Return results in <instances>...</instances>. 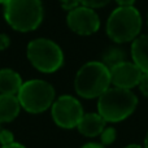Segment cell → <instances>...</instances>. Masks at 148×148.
<instances>
[{"instance_id": "6da1fadb", "label": "cell", "mask_w": 148, "mask_h": 148, "mask_svg": "<svg viewBox=\"0 0 148 148\" xmlns=\"http://www.w3.org/2000/svg\"><path fill=\"white\" fill-rule=\"evenodd\" d=\"M4 18L16 31H34L43 22V3L42 0H8L4 4Z\"/></svg>"}, {"instance_id": "7a4b0ae2", "label": "cell", "mask_w": 148, "mask_h": 148, "mask_svg": "<svg viewBox=\"0 0 148 148\" xmlns=\"http://www.w3.org/2000/svg\"><path fill=\"white\" fill-rule=\"evenodd\" d=\"M97 113L107 122H121L134 113L138 97L131 90L109 87L97 97Z\"/></svg>"}, {"instance_id": "3957f363", "label": "cell", "mask_w": 148, "mask_h": 148, "mask_svg": "<svg viewBox=\"0 0 148 148\" xmlns=\"http://www.w3.org/2000/svg\"><path fill=\"white\" fill-rule=\"evenodd\" d=\"M110 72L101 61H88L79 68L74 78V88L81 97L95 99L110 86Z\"/></svg>"}, {"instance_id": "277c9868", "label": "cell", "mask_w": 148, "mask_h": 148, "mask_svg": "<svg viewBox=\"0 0 148 148\" xmlns=\"http://www.w3.org/2000/svg\"><path fill=\"white\" fill-rule=\"evenodd\" d=\"M142 23V16L135 7H118L109 14L105 29L114 43L122 44L138 38Z\"/></svg>"}, {"instance_id": "5b68a950", "label": "cell", "mask_w": 148, "mask_h": 148, "mask_svg": "<svg viewBox=\"0 0 148 148\" xmlns=\"http://www.w3.org/2000/svg\"><path fill=\"white\" fill-rule=\"evenodd\" d=\"M26 55L30 64L42 73H55L64 65L61 47L47 38H38L27 44Z\"/></svg>"}, {"instance_id": "8992f818", "label": "cell", "mask_w": 148, "mask_h": 148, "mask_svg": "<svg viewBox=\"0 0 148 148\" xmlns=\"http://www.w3.org/2000/svg\"><path fill=\"white\" fill-rule=\"evenodd\" d=\"M17 99L22 109L38 114L52 107L55 101V88L43 79H30L22 83Z\"/></svg>"}, {"instance_id": "52a82bcc", "label": "cell", "mask_w": 148, "mask_h": 148, "mask_svg": "<svg viewBox=\"0 0 148 148\" xmlns=\"http://www.w3.org/2000/svg\"><path fill=\"white\" fill-rule=\"evenodd\" d=\"M55 123L62 129H74L83 117V108L78 99L72 95H62L55 99L51 107Z\"/></svg>"}, {"instance_id": "ba28073f", "label": "cell", "mask_w": 148, "mask_h": 148, "mask_svg": "<svg viewBox=\"0 0 148 148\" xmlns=\"http://www.w3.org/2000/svg\"><path fill=\"white\" fill-rule=\"evenodd\" d=\"M66 22L69 29L78 35H91L100 29V18L95 9L79 5L68 12Z\"/></svg>"}, {"instance_id": "9c48e42d", "label": "cell", "mask_w": 148, "mask_h": 148, "mask_svg": "<svg viewBox=\"0 0 148 148\" xmlns=\"http://www.w3.org/2000/svg\"><path fill=\"white\" fill-rule=\"evenodd\" d=\"M110 72V83L114 87L131 90L139 84L142 78V72L133 61H123L114 65L109 69Z\"/></svg>"}, {"instance_id": "30bf717a", "label": "cell", "mask_w": 148, "mask_h": 148, "mask_svg": "<svg viewBox=\"0 0 148 148\" xmlns=\"http://www.w3.org/2000/svg\"><path fill=\"white\" fill-rule=\"evenodd\" d=\"M107 121L99 114V113H86L83 114L82 120L78 123V131L84 136L95 138L100 135L105 129Z\"/></svg>"}, {"instance_id": "8fae6325", "label": "cell", "mask_w": 148, "mask_h": 148, "mask_svg": "<svg viewBox=\"0 0 148 148\" xmlns=\"http://www.w3.org/2000/svg\"><path fill=\"white\" fill-rule=\"evenodd\" d=\"M133 62L143 73H148V35H140L131 42Z\"/></svg>"}, {"instance_id": "7c38bea8", "label": "cell", "mask_w": 148, "mask_h": 148, "mask_svg": "<svg viewBox=\"0 0 148 148\" xmlns=\"http://www.w3.org/2000/svg\"><path fill=\"white\" fill-rule=\"evenodd\" d=\"M22 83L23 82L21 75L13 69L9 68L0 69V94L17 96Z\"/></svg>"}, {"instance_id": "4fadbf2b", "label": "cell", "mask_w": 148, "mask_h": 148, "mask_svg": "<svg viewBox=\"0 0 148 148\" xmlns=\"http://www.w3.org/2000/svg\"><path fill=\"white\" fill-rule=\"evenodd\" d=\"M21 110V105L16 95L0 94V123L12 122Z\"/></svg>"}, {"instance_id": "5bb4252c", "label": "cell", "mask_w": 148, "mask_h": 148, "mask_svg": "<svg viewBox=\"0 0 148 148\" xmlns=\"http://www.w3.org/2000/svg\"><path fill=\"white\" fill-rule=\"evenodd\" d=\"M123 61H126V55L123 52V49L118 48V47H112V48L107 49L104 52V55H103V60H101V62L108 69H110L114 65Z\"/></svg>"}, {"instance_id": "9a60e30c", "label": "cell", "mask_w": 148, "mask_h": 148, "mask_svg": "<svg viewBox=\"0 0 148 148\" xmlns=\"http://www.w3.org/2000/svg\"><path fill=\"white\" fill-rule=\"evenodd\" d=\"M117 138V131L114 127H105L103 130V133L100 134V139H101V144L103 146H109Z\"/></svg>"}, {"instance_id": "2e32d148", "label": "cell", "mask_w": 148, "mask_h": 148, "mask_svg": "<svg viewBox=\"0 0 148 148\" xmlns=\"http://www.w3.org/2000/svg\"><path fill=\"white\" fill-rule=\"evenodd\" d=\"M82 5H86L88 8L96 9V8H103L110 1V0H79Z\"/></svg>"}, {"instance_id": "e0dca14e", "label": "cell", "mask_w": 148, "mask_h": 148, "mask_svg": "<svg viewBox=\"0 0 148 148\" xmlns=\"http://www.w3.org/2000/svg\"><path fill=\"white\" fill-rule=\"evenodd\" d=\"M14 142V135L9 130H1L0 131V144L1 146H8V144Z\"/></svg>"}, {"instance_id": "ac0fdd59", "label": "cell", "mask_w": 148, "mask_h": 148, "mask_svg": "<svg viewBox=\"0 0 148 148\" xmlns=\"http://www.w3.org/2000/svg\"><path fill=\"white\" fill-rule=\"evenodd\" d=\"M59 1H60L61 8L64 10H66V12H70V10H73L74 8L82 5L79 0H59Z\"/></svg>"}, {"instance_id": "d6986e66", "label": "cell", "mask_w": 148, "mask_h": 148, "mask_svg": "<svg viewBox=\"0 0 148 148\" xmlns=\"http://www.w3.org/2000/svg\"><path fill=\"white\" fill-rule=\"evenodd\" d=\"M138 87H139L142 94L148 97V73L142 74V78H140V81H139Z\"/></svg>"}, {"instance_id": "ffe728a7", "label": "cell", "mask_w": 148, "mask_h": 148, "mask_svg": "<svg viewBox=\"0 0 148 148\" xmlns=\"http://www.w3.org/2000/svg\"><path fill=\"white\" fill-rule=\"evenodd\" d=\"M10 46V38L7 34H0V51H4Z\"/></svg>"}, {"instance_id": "44dd1931", "label": "cell", "mask_w": 148, "mask_h": 148, "mask_svg": "<svg viewBox=\"0 0 148 148\" xmlns=\"http://www.w3.org/2000/svg\"><path fill=\"white\" fill-rule=\"evenodd\" d=\"M136 0H116L118 7H134V3Z\"/></svg>"}, {"instance_id": "7402d4cb", "label": "cell", "mask_w": 148, "mask_h": 148, "mask_svg": "<svg viewBox=\"0 0 148 148\" xmlns=\"http://www.w3.org/2000/svg\"><path fill=\"white\" fill-rule=\"evenodd\" d=\"M81 148H104V146H103V144H99V143H86Z\"/></svg>"}, {"instance_id": "603a6c76", "label": "cell", "mask_w": 148, "mask_h": 148, "mask_svg": "<svg viewBox=\"0 0 148 148\" xmlns=\"http://www.w3.org/2000/svg\"><path fill=\"white\" fill-rule=\"evenodd\" d=\"M1 148H26V147L22 146V144H20V143H16V142H13V143L8 144V146H3Z\"/></svg>"}, {"instance_id": "cb8c5ba5", "label": "cell", "mask_w": 148, "mask_h": 148, "mask_svg": "<svg viewBox=\"0 0 148 148\" xmlns=\"http://www.w3.org/2000/svg\"><path fill=\"white\" fill-rule=\"evenodd\" d=\"M125 148H142L140 146H138V144H130V146L125 147Z\"/></svg>"}, {"instance_id": "d4e9b609", "label": "cell", "mask_w": 148, "mask_h": 148, "mask_svg": "<svg viewBox=\"0 0 148 148\" xmlns=\"http://www.w3.org/2000/svg\"><path fill=\"white\" fill-rule=\"evenodd\" d=\"M144 148H148V133L146 135V139H144Z\"/></svg>"}, {"instance_id": "484cf974", "label": "cell", "mask_w": 148, "mask_h": 148, "mask_svg": "<svg viewBox=\"0 0 148 148\" xmlns=\"http://www.w3.org/2000/svg\"><path fill=\"white\" fill-rule=\"evenodd\" d=\"M7 1H8V0H0V4H3V5H4Z\"/></svg>"}, {"instance_id": "4316f807", "label": "cell", "mask_w": 148, "mask_h": 148, "mask_svg": "<svg viewBox=\"0 0 148 148\" xmlns=\"http://www.w3.org/2000/svg\"><path fill=\"white\" fill-rule=\"evenodd\" d=\"M0 131H1V129H0Z\"/></svg>"}]
</instances>
